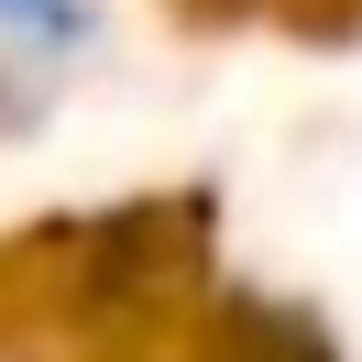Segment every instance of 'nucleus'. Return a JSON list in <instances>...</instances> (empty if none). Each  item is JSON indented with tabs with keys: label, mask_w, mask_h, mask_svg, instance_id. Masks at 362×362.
Instances as JSON below:
<instances>
[{
	"label": "nucleus",
	"mask_w": 362,
	"mask_h": 362,
	"mask_svg": "<svg viewBox=\"0 0 362 362\" xmlns=\"http://www.w3.org/2000/svg\"><path fill=\"white\" fill-rule=\"evenodd\" d=\"M77 33H88V11H77V0H0V45H33V55H66Z\"/></svg>",
	"instance_id": "nucleus-1"
}]
</instances>
